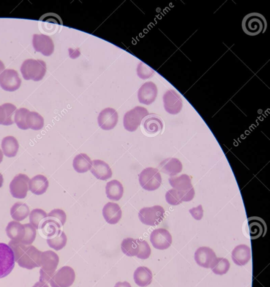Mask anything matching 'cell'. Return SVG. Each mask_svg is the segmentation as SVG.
<instances>
[{
	"label": "cell",
	"instance_id": "6da1fadb",
	"mask_svg": "<svg viewBox=\"0 0 270 287\" xmlns=\"http://www.w3.org/2000/svg\"><path fill=\"white\" fill-rule=\"evenodd\" d=\"M8 245L15 253V261L25 269L32 270L41 267L42 252L34 246H26L21 242L11 240Z\"/></svg>",
	"mask_w": 270,
	"mask_h": 287
},
{
	"label": "cell",
	"instance_id": "7a4b0ae2",
	"mask_svg": "<svg viewBox=\"0 0 270 287\" xmlns=\"http://www.w3.org/2000/svg\"><path fill=\"white\" fill-rule=\"evenodd\" d=\"M241 26L245 34L255 36L264 34L267 29V23L266 18L261 14L252 13L244 17Z\"/></svg>",
	"mask_w": 270,
	"mask_h": 287
},
{
	"label": "cell",
	"instance_id": "3957f363",
	"mask_svg": "<svg viewBox=\"0 0 270 287\" xmlns=\"http://www.w3.org/2000/svg\"><path fill=\"white\" fill-rule=\"evenodd\" d=\"M59 263L57 253L51 250L42 252L40 281L48 283L54 275Z\"/></svg>",
	"mask_w": 270,
	"mask_h": 287
},
{
	"label": "cell",
	"instance_id": "277c9868",
	"mask_svg": "<svg viewBox=\"0 0 270 287\" xmlns=\"http://www.w3.org/2000/svg\"><path fill=\"white\" fill-rule=\"evenodd\" d=\"M21 71L27 81L39 82L45 77L46 64L43 60L28 59L22 65Z\"/></svg>",
	"mask_w": 270,
	"mask_h": 287
},
{
	"label": "cell",
	"instance_id": "5b68a950",
	"mask_svg": "<svg viewBox=\"0 0 270 287\" xmlns=\"http://www.w3.org/2000/svg\"><path fill=\"white\" fill-rule=\"evenodd\" d=\"M139 182L144 190L155 191L161 185L162 177L159 169L155 168H146L139 175Z\"/></svg>",
	"mask_w": 270,
	"mask_h": 287
},
{
	"label": "cell",
	"instance_id": "8992f818",
	"mask_svg": "<svg viewBox=\"0 0 270 287\" xmlns=\"http://www.w3.org/2000/svg\"><path fill=\"white\" fill-rule=\"evenodd\" d=\"M165 213L163 207L155 205L141 209L138 213V217L143 224L156 226L164 220Z\"/></svg>",
	"mask_w": 270,
	"mask_h": 287
},
{
	"label": "cell",
	"instance_id": "52a82bcc",
	"mask_svg": "<svg viewBox=\"0 0 270 287\" xmlns=\"http://www.w3.org/2000/svg\"><path fill=\"white\" fill-rule=\"evenodd\" d=\"M15 253L8 244L0 243V279L12 271L15 267Z\"/></svg>",
	"mask_w": 270,
	"mask_h": 287
},
{
	"label": "cell",
	"instance_id": "ba28073f",
	"mask_svg": "<svg viewBox=\"0 0 270 287\" xmlns=\"http://www.w3.org/2000/svg\"><path fill=\"white\" fill-rule=\"evenodd\" d=\"M148 115V112L145 108L136 107L125 114L123 120L125 130L129 132L136 131L140 126L144 118Z\"/></svg>",
	"mask_w": 270,
	"mask_h": 287
},
{
	"label": "cell",
	"instance_id": "9c48e42d",
	"mask_svg": "<svg viewBox=\"0 0 270 287\" xmlns=\"http://www.w3.org/2000/svg\"><path fill=\"white\" fill-rule=\"evenodd\" d=\"M76 279V273L72 267L63 266L55 272L49 281L51 287H70Z\"/></svg>",
	"mask_w": 270,
	"mask_h": 287
},
{
	"label": "cell",
	"instance_id": "30bf717a",
	"mask_svg": "<svg viewBox=\"0 0 270 287\" xmlns=\"http://www.w3.org/2000/svg\"><path fill=\"white\" fill-rule=\"evenodd\" d=\"M30 178L25 174H18L11 182L10 192L13 197L19 199H25L29 190Z\"/></svg>",
	"mask_w": 270,
	"mask_h": 287
},
{
	"label": "cell",
	"instance_id": "8fae6325",
	"mask_svg": "<svg viewBox=\"0 0 270 287\" xmlns=\"http://www.w3.org/2000/svg\"><path fill=\"white\" fill-rule=\"evenodd\" d=\"M22 81L17 71L13 69H6L0 75V86L4 90L14 92L21 86Z\"/></svg>",
	"mask_w": 270,
	"mask_h": 287
},
{
	"label": "cell",
	"instance_id": "7c38bea8",
	"mask_svg": "<svg viewBox=\"0 0 270 287\" xmlns=\"http://www.w3.org/2000/svg\"><path fill=\"white\" fill-rule=\"evenodd\" d=\"M150 241L153 247L157 250H164L171 246L173 238L168 230L159 228L153 230L150 236Z\"/></svg>",
	"mask_w": 270,
	"mask_h": 287
},
{
	"label": "cell",
	"instance_id": "4fadbf2b",
	"mask_svg": "<svg viewBox=\"0 0 270 287\" xmlns=\"http://www.w3.org/2000/svg\"><path fill=\"white\" fill-rule=\"evenodd\" d=\"M163 101L165 110L170 114H178L182 109V100L178 94L173 90H169L165 93Z\"/></svg>",
	"mask_w": 270,
	"mask_h": 287
},
{
	"label": "cell",
	"instance_id": "5bb4252c",
	"mask_svg": "<svg viewBox=\"0 0 270 287\" xmlns=\"http://www.w3.org/2000/svg\"><path fill=\"white\" fill-rule=\"evenodd\" d=\"M118 114L113 108H107L98 116V124L102 130L113 129L118 122Z\"/></svg>",
	"mask_w": 270,
	"mask_h": 287
},
{
	"label": "cell",
	"instance_id": "9a60e30c",
	"mask_svg": "<svg viewBox=\"0 0 270 287\" xmlns=\"http://www.w3.org/2000/svg\"><path fill=\"white\" fill-rule=\"evenodd\" d=\"M33 46L36 52H39L45 56H50L54 53L53 41L48 36L43 34L34 35L33 38Z\"/></svg>",
	"mask_w": 270,
	"mask_h": 287
},
{
	"label": "cell",
	"instance_id": "2e32d148",
	"mask_svg": "<svg viewBox=\"0 0 270 287\" xmlns=\"http://www.w3.org/2000/svg\"><path fill=\"white\" fill-rule=\"evenodd\" d=\"M266 231V224L262 218L252 216L248 219V233L251 239L263 237Z\"/></svg>",
	"mask_w": 270,
	"mask_h": 287
},
{
	"label": "cell",
	"instance_id": "e0dca14e",
	"mask_svg": "<svg viewBox=\"0 0 270 287\" xmlns=\"http://www.w3.org/2000/svg\"><path fill=\"white\" fill-rule=\"evenodd\" d=\"M216 253L211 248L201 247L194 254V259L197 264L204 268H210L216 258Z\"/></svg>",
	"mask_w": 270,
	"mask_h": 287
},
{
	"label": "cell",
	"instance_id": "ac0fdd59",
	"mask_svg": "<svg viewBox=\"0 0 270 287\" xmlns=\"http://www.w3.org/2000/svg\"><path fill=\"white\" fill-rule=\"evenodd\" d=\"M157 96V88L152 82H147L139 88L138 98L139 102L146 105H150L154 102Z\"/></svg>",
	"mask_w": 270,
	"mask_h": 287
},
{
	"label": "cell",
	"instance_id": "d6986e66",
	"mask_svg": "<svg viewBox=\"0 0 270 287\" xmlns=\"http://www.w3.org/2000/svg\"><path fill=\"white\" fill-rule=\"evenodd\" d=\"M91 172L98 180L102 181L110 179L113 176V172L109 164L100 159L92 161Z\"/></svg>",
	"mask_w": 270,
	"mask_h": 287
},
{
	"label": "cell",
	"instance_id": "ffe728a7",
	"mask_svg": "<svg viewBox=\"0 0 270 287\" xmlns=\"http://www.w3.org/2000/svg\"><path fill=\"white\" fill-rule=\"evenodd\" d=\"M102 214L107 223L116 224L122 217V211L118 204L109 202L104 206Z\"/></svg>",
	"mask_w": 270,
	"mask_h": 287
},
{
	"label": "cell",
	"instance_id": "44dd1931",
	"mask_svg": "<svg viewBox=\"0 0 270 287\" xmlns=\"http://www.w3.org/2000/svg\"><path fill=\"white\" fill-rule=\"evenodd\" d=\"M232 260L238 266H244L251 258L250 247L245 244H240L235 247L231 253Z\"/></svg>",
	"mask_w": 270,
	"mask_h": 287
},
{
	"label": "cell",
	"instance_id": "7402d4cb",
	"mask_svg": "<svg viewBox=\"0 0 270 287\" xmlns=\"http://www.w3.org/2000/svg\"><path fill=\"white\" fill-rule=\"evenodd\" d=\"M160 171L166 175L174 176L178 175L182 171V163L179 159L169 158L163 161L159 165Z\"/></svg>",
	"mask_w": 270,
	"mask_h": 287
},
{
	"label": "cell",
	"instance_id": "603a6c76",
	"mask_svg": "<svg viewBox=\"0 0 270 287\" xmlns=\"http://www.w3.org/2000/svg\"><path fill=\"white\" fill-rule=\"evenodd\" d=\"M29 190L36 195L45 194L49 186V182L44 175H38L33 177L29 182Z\"/></svg>",
	"mask_w": 270,
	"mask_h": 287
},
{
	"label": "cell",
	"instance_id": "cb8c5ba5",
	"mask_svg": "<svg viewBox=\"0 0 270 287\" xmlns=\"http://www.w3.org/2000/svg\"><path fill=\"white\" fill-rule=\"evenodd\" d=\"M133 277L137 285L141 287H146L152 283L153 274L147 267L139 266L135 270Z\"/></svg>",
	"mask_w": 270,
	"mask_h": 287
},
{
	"label": "cell",
	"instance_id": "d4e9b609",
	"mask_svg": "<svg viewBox=\"0 0 270 287\" xmlns=\"http://www.w3.org/2000/svg\"><path fill=\"white\" fill-rule=\"evenodd\" d=\"M144 130L147 133L154 134L160 132L163 129V122L159 116L150 114L145 117L143 122Z\"/></svg>",
	"mask_w": 270,
	"mask_h": 287
},
{
	"label": "cell",
	"instance_id": "484cf974",
	"mask_svg": "<svg viewBox=\"0 0 270 287\" xmlns=\"http://www.w3.org/2000/svg\"><path fill=\"white\" fill-rule=\"evenodd\" d=\"M6 232L9 238L14 241L21 242L25 236L26 229L24 224L17 221H12L7 225Z\"/></svg>",
	"mask_w": 270,
	"mask_h": 287
},
{
	"label": "cell",
	"instance_id": "4316f807",
	"mask_svg": "<svg viewBox=\"0 0 270 287\" xmlns=\"http://www.w3.org/2000/svg\"><path fill=\"white\" fill-rule=\"evenodd\" d=\"M106 194L108 199L111 200H120L122 198L124 194V187L122 183L116 180L107 183Z\"/></svg>",
	"mask_w": 270,
	"mask_h": 287
},
{
	"label": "cell",
	"instance_id": "83f0119b",
	"mask_svg": "<svg viewBox=\"0 0 270 287\" xmlns=\"http://www.w3.org/2000/svg\"><path fill=\"white\" fill-rule=\"evenodd\" d=\"M73 166L74 170L77 172L85 173L91 170L92 161L90 157L86 154H79L73 160Z\"/></svg>",
	"mask_w": 270,
	"mask_h": 287
},
{
	"label": "cell",
	"instance_id": "f1b7e54d",
	"mask_svg": "<svg viewBox=\"0 0 270 287\" xmlns=\"http://www.w3.org/2000/svg\"><path fill=\"white\" fill-rule=\"evenodd\" d=\"M17 110L16 106L12 103H5L0 106V125L9 126L13 125L15 120L13 119Z\"/></svg>",
	"mask_w": 270,
	"mask_h": 287
},
{
	"label": "cell",
	"instance_id": "f546056e",
	"mask_svg": "<svg viewBox=\"0 0 270 287\" xmlns=\"http://www.w3.org/2000/svg\"><path fill=\"white\" fill-rule=\"evenodd\" d=\"M2 148L5 156L9 158H13L17 156L20 145L15 137L13 136H8L3 139Z\"/></svg>",
	"mask_w": 270,
	"mask_h": 287
},
{
	"label": "cell",
	"instance_id": "4dcf8cb0",
	"mask_svg": "<svg viewBox=\"0 0 270 287\" xmlns=\"http://www.w3.org/2000/svg\"><path fill=\"white\" fill-rule=\"evenodd\" d=\"M30 214L29 207L22 202H17L13 205L11 209L12 217L17 222H21V221L25 220Z\"/></svg>",
	"mask_w": 270,
	"mask_h": 287
},
{
	"label": "cell",
	"instance_id": "1f68e13d",
	"mask_svg": "<svg viewBox=\"0 0 270 287\" xmlns=\"http://www.w3.org/2000/svg\"><path fill=\"white\" fill-rule=\"evenodd\" d=\"M169 182L174 189L178 191H185L193 187L192 181L187 175H182L179 177H172Z\"/></svg>",
	"mask_w": 270,
	"mask_h": 287
},
{
	"label": "cell",
	"instance_id": "d6a6232c",
	"mask_svg": "<svg viewBox=\"0 0 270 287\" xmlns=\"http://www.w3.org/2000/svg\"><path fill=\"white\" fill-rule=\"evenodd\" d=\"M121 249L125 255L129 257H137L139 251L137 239L132 238L124 239L121 243Z\"/></svg>",
	"mask_w": 270,
	"mask_h": 287
},
{
	"label": "cell",
	"instance_id": "836d02e7",
	"mask_svg": "<svg viewBox=\"0 0 270 287\" xmlns=\"http://www.w3.org/2000/svg\"><path fill=\"white\" fill-rule=\"evenodd\" d=\"M68 238L66 234L62 230H60L55 236L47 238V242L50 247L56 251H59L66 246Z\"/></svg>",
	"mask_w": 270,
	"mask_h": 287
},
{
	"label": "cell",
	"instance_id": "e575fe53",
	"mask_svg": "<svg viewBox=\"0 0 270 287\" xmlns=\"http://www.w3.org/2000/svg\"><path fill=\"white\" fill-rule=\"evenodd\" d=\"M26 124L29 129L38 131L44 128V119L39 113L30 111L27 115Z\"/></svg>",
	"mask_w": 270,
	"mask_h": 287
},
{
	"label": "cell",
	"instance_id": "d590c367",
	"mask_svg": "<svg viewBox=\"0 0 270 287\" xmlns=\"http://www.w3.org/2000/svg\"><path fill=\"white\" fill-rule=\"evenodd\" d=\"M47 219V213L41 209H35L30 214V223L36 229H41L42 224Z\"/></svg>",
	"mask_w": 270,
	"mask_h": 287
},
{
	"label": "cell",
	"instance_id": "8d00e7d4",
	"mask_svg": "<svg viewBox=\"0 0 270 287\" xmlns=\"http://www.w3.org/2000/svg\"><path fill=\"white\" fill-rule=\"evenodd\" d=\"M230 266V262L227 258L218 257L214 261L210 268L214 274L222 275L226 274Z\"/></svg>",
	"mask_w": 270,
	"mask_h": 287
},
{
	"label": "cell",
	"instance_id": "74e56055",
	"mask_svg": "<svg viewBox=\"0 0 270 287\" xmlns=\"http://www.w3.org/2000/svg\"><path fill=\"white\" fill-rule=\"evenodd\" d=\"M61 225L58 222L47 219L42 224L41 229L46 237L50 238L55 236L61 230Z\"/></svg>",
	"mask_w": 270,
	"mask_h": 287
},
{
	"label": "cell",
	"instance_id": "f35d334b",
	"mask_svg": "<svg viewBox=\"0 0 270 287\" xmlns=\"http://www.w3.org/2000/svg\"><path fill=\"white\" fill-rule=\"evenodd\" d=\"M30 111L25 108H22L17 110L15 115V122L18 128L26 130L29 129L26 124V117Z\"/></svg>",
	"mask_w": 270,
	"mask_h": 287
},
{
	"label": "cell",
	"instance_id": "ab89813d",
	"mask_svg": "<svg viewBox=\"0 0 270 287\" xmlns=\"http://www.w3.org/2000/svg\"><path fill=\"white\" fill-rule=\"evenodd\" d=\"M26 234L24 238L21 242L26 246H30L35 241L36 237V229L31 223L24 224Z\"/></svg>",
	"mask_w": 270,
	"mask_h": 287
},
{
	"label": "cell",
	"instance_id": "60d3db41",
	"mask_svg": "<svg viewBox=\"0 0 270 287\" xmlns=\"http://www.w3.org/2000/svg\"><path fill=\"white\" fill-rule=\"evenodd\" d=\"M48 219L53 220L63 227L67 221V214L62 209H55L49 213Z\"/></svg>",
	"mask_w": 270,
	"mask_h": 287
},
{
	"label": "cell",
	"instance_id": "b9f144b4",
	"mask_svg": "<svg viewBox=\"0 0 270 287\" xmlns=\"http://www.w3.org/2000/svg\"><path fill=\"white\" fill-rule=\"evenodd\" d=\"M137 239L139 244V251L137 257L142 260L147 259L150 257L151 253L150 245L145 240Z\"/></svg>",
	"mask_w": 270,
	"mask_h": 287
},
{
	"label": "cell",
	"instance_id": "7bdbcfd3",
	"mask_svg": "<svg viewBox=\"0 0 270 287\" xmlns=\"http://www.w3.org/2000/svg\"><path fill=\"white\" fill-rule=\"evenodd\" d=\"M155 74V71L146 64L141 63L138 66V76L142 79H146L150 78Z\"/></svg>",
	"mask_w": 270,
	"mask_h": 287
},
{
	"label": "cell",
	"instance_id": "ee69618b",
	"mask_svg": "<svg viewBox=\"0 0 270 287\" xmlns=\"http://www.w3.org/2000/svg\"><path fill=\"white\" fill-rule=\"evenodd\" d=\"M46 20H45L46 26H44V30L47 31V32H51L54 31L57 28V25H60L61 21L60 20V18L57 16L49 15V17H46Z\"/></svg>",
	"mask_w": 270,
	"mask_h": 287
},
{
	"label": "cell",
	"instance_id": "f6af8a7d",
	"mask_svg": "<svg viewBox=\"0 0 270 287\" xmlns=\"http://www.w3.org/2000/svg\"><path fill=\"white\" fill-rule=\"evenodd\" d=\"M167 203L171 205H178L183 202L181 201L179 191L171 189L166 192L165 195Z\"/></svg>",
	"mask_w": 270,
	"mask_h": 287
},
{
	"label": "cell",
	"instance_id": "bcb514c9",
	"mask_svg": "<svg viewBox=\"0 0 270 287\" xmlns=\"http://www.w3.org/2000/svg\"><path fill=\"white\" fill-rule=\"evenodd\" d=\"M180 198L182 202H188L192 200L194 197L195 191L193 187L185 191H179Z\"/></svg>",
	"mask_w": 270,
	"mask_h": 287
},
{
	"label": "cell",
	"instance_id": "7dc6e473",
	"mask_svg": "<svg viewBox=\"0 0 270 287\" xmlns=\"http://www.w3.org/2000/svg\"><path fill=\"white\" fill-rule=\"evenodd\" d=\"M189 213L195 219L201 220L203 216V210L202 205H199L196 208L190 209Z\"/></svg>",
	"mask_w": 270,
	"mask_h": 287
},
{
	"label": "cell",
	"instance_id": "c3c4849f",
	"mask_svg": "<svg viewBox=\"0 0 270 287\" xmlns=\"http://www.w3.org/2000/svg\"><path fill=\"white\" fill-rule=\"evenodd\" d=\"M114 287H132V285L128 281H119L115 284Z\"/></svg>",
	"mask_w": 270,
	"mask_h": 287
},
{
	"label": "cell",
	"instance_id": "681fc988",
	"mask_svg": "<svg viewBox=\"0 0 270 287\" xmlns=\"http://www.w3.org/2000/svg\"><path fill=\"white\" fill-rule=\"evenodd\" d=\"M32 287H49L48 283H44V282L38 281Z\"/></svg>",
	"mask_w": 270,
	"mask_h": 287
},
{
	"label": "cell",
	"instance_id": "f907efd6",
	"mask_svg": "<svg viewBox=\"0 0 270 287\" xmlns=\"http://www.w3.org/2000/svg\"><path fill=\"white\" fill-rule=\"evenodd\" d=\"M5 70V65L4 63L2 62L1 60H0V75L2 74V73Z\"/></svg>",
	"mask_w": 270,
	"mask_h": 287
},
{
	"label": "cell",
	"instance_id": "816d5d0a",
	"mask_svg": "<svg viewBox=\"0 0 270 287\" xmlns=\"http://www.w3.org/2000/svg\"><path fill=\"white\" fill-rule=\"evenodd\" d=\"M4 183V177L1 173H0V188L2 187Z\"/></svg>",
	"mask_w": 270,
	"mask_h": 287
},
{
	"label": "cell",
	"instance_id": "f5cc1de1",
	"mask_svg": "<svg viewBox=\"0 0 270 287\" xmlns=\"http://www.w3.org/2000/svg\"><path fill=\"white\" fill-rule=\"evenodd\" d=\"M3 157H4V154L1 149H0V163H1L3 162Z\"/></svg>",
	"mask_w": 270,
	"mask_h": 287
}]
</instances>
